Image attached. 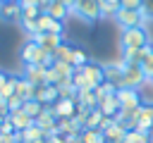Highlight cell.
I'll return each mask as SVG.
<instances>
[{
  "label": "cell",
  "instance_id": "ffe728a7",
  "mask_svg": "<svg viewBox=\"0 0 153 143\" xmlns=\"http://www.w3.org/2000/svg\"><path fill=\"white\" fill-rule=\"evenodd\" d=\"M33 93H36V86L29 83L22 74H17V91H14V95H19V98L26 102V100H33Z\"/></svg>",
  "mask_w": 153,
  "mask_h": 143
},
{
  "label": "cell",
  "instance_id": "d4e9b609",
  "mask_svg": "<svg viewBox=\"0 0 153 143\" xmlns=\"http://www.w3.org/2000/svg\"><path fill=\"white\" fill-rule=\"evenodd\" d=\"M41 17L38 5H22V19L19 21H36Z\"/></svg>",
  "mask_w": 153,
  "mask_h": 143
},
{
  "label": "cell",
  "instance_id": "6da1fadb",
  "mask_svg": "<svg viewBox=\"0 0 153 143\" xmlns=\"http://www.w3.org/2000/svg\"><path fill=\"white\" fill-rule=\"evenodd\" d=\"M19 62H22V67H29V64H43V67H50V64L55 62V57H53V52L43 50L33 38H26L24 45L19 48Z\"/></svg>",
  "mask_w": 153,
  "mask_h": 143
},
{
  "label": "cell",
  "instance_id": "e575fe53",
  "mask_svg": "<svg viewBox=\"0 0 153 143\" xmlns=\"http://www.w3.org/2000/svg\"><path fill=\"white\" fill-rule=\"evenodd\" d=\"M19 5H36V0H19Z\"/></svg>",
  "mask_w": 153,
  "mask_h": 143
},
{
  "label": "cell",
  "instance_id": "83f0119b",
  "mask_svg": "<svg viewBox=\"0 0 153 143\" xmlns=\"http://www.w3.org/2000/svg\"><path fill=\"white\" fill-rule=\"evenodd\" d=\"M115 93H117V86L110 83V81H105V83H100V86L96 88V98H98V100H103V98H108V95H115Z\"/></svg>",
  "mask_w": 153,
  "mask_h": 143
},
{
  "label": "cell",
  "instance_id": "ba28073f",
  "mask_svg": "<svg viewBox=\"0 0 153 143\" xmlns=\"http://www.w3.org/2000/svg\"><path fill=\"white\" fill-rule=\"evenodd\" d=\"M22 76H24L29 83H33L36 88H38V86H45V83H48V67H43V64L22 67Z\"/></svg>",
  "mask_w": 153,
  "mask_h": 143
},
{
  "label": "cell",
  "instance_id": "2e32d148",
  "mask_svg": "<svg viewBox=\"0 0 153 143\" xmlns=\"http://www.w3.org/2000/svg\"><path fill=\"white\" fill-rule=\"evenodd\" d=\"M98 110L105 114V119H115V117L122 112L120 100H117V93H115V95H108V98H103V100H98Z\"/></svg>",
  "mask_w": 153,
  "mask_h": 143
},
{
  "label": "cell",
  "instance_id": "44dd1931",
  "mask_svg": "<svg viewBox=\"0 0 153 143\" xmlns=\"http://www.w3.org/2000/svg\"><path fill=\"white\" fill-rule=\"evenodd\" d=\"M45 14H48V17H53V19H57V21H65V19H67V14H72V10H69L67 5H62L60 0H53V2L48 5Z\"/></svg>",
  "mask_w": 153,
  "mask_h": 143
},
{
  "label": "cell",
  "instance_id": "8992f818",
  "mask_svg": "<svg viewBox=\"0 0 153 143\" xmlns=\"http://www.w3.org/2000/svg\"><path fill=\"white\" fill-rule=\"evenodd\" d=\"M143 81H146V76H143V69H141L139 64H124L120 88H136V91H139V86H141Z\"/></svg>",
  "mask_w": 153,
  "mask_h": 143
},
{
  "label": "cell",
  "instance_id": "484cf974",
  "mask_svg": "<svg viewBox=\"0 0 153 143\" xmlns=\"http://www.w3.org/2000/svg\"><path fill=\"white\" fill-rule=\"evenodd\" d=\"M22 110H24V112H26V114H29V117L36 122V119H38V114H41L45 107H43L41 102H36V100H26V102L22 105Z\"/></svg>",
  "mask_w": 153,
  "mask_h": 143
},
{
  "label": "cell",
  "instance_id": "30bf717a",
  "mask_svg": "<svg viewBox=\"0 0 153 143\" xmlns=\"http://www.w3.org/2000/svg\"><path fill=\"white\" fill-rule=\"evenodd\" d=\"M36 29H38V33H55V36H62V33H65V21H57V19L48 17L45 12H41V17L36 19Z\"/></svg>",
  "mask_w": 153,
  "mask_h": 143
},
{
  "label": "cell",
  "instance_id": "7a4b0ae2",
  "mask_svg": "<svg viewBox=\"0 0 153 143\" xmlns=\"http://www.w3.org/2000/svg\"><path fill=\"white\" fill-rule=\"evenodd\" d=\"M53 57H55V62H65V64H69L72 69H81V67L88 62L86 50H84L81 45H76V43H69V41H62V45L53 52Z\"/></svg>",
  "mask_w": 153,
  "mask_h": 143
},
{
  "label": "cell",
  "instance_id": "1f68e13d",
  "mask_svg": "<svg viewBox=\"0 0 153 143\" xmlns=\"http://www.w3.org/2000/svg\"><path fill=\"white\" fill-rule=\"evenodd\" d=\"M141 12H143V17H146V19H153V0H143Z\"/></svg>",
  "mask_w": 153,
  "mask_h": 143
},
{
  "label": "cell",
  "instance_id": "74e56055",
  "mask_svg": "<svg viewBox=\"0 0 153 143\" xmlns=\"http://www.w3.org/2000/svg\"><path fill=\"white\" fill-rule=\"evenodd\" d=\"M151 141H153V133H151Z\"/></svg>",
  "mask_w": 153,
  "mask_h": 143
},
{
  "label": "cell",
  "instance_id": "7c38bea8",
  "mask_svg": "<svg viewBox=\"0 0 153 143\" xmlns=\"http://www.w3.org/2000/svg\"><path fill=\"white\" fill-rule=\"evenodd\" d=\"M33 100H36V102H41L43 107H53V105L60 100L57 86H50V83H45V86H38V88H36V93H33Z\"/></svg>",
  "mask_w": 153,
  "mask_h": 143
},
{
  "label": "cell",
  "instance_id": "7402d4cb",
  "mask_svg": "<svg viewBox=\"0 0 153 143\" xmlns=\"http://www.w3.org/2000/svg\"><path fill=\"white\" fill-rule=\"evenodd\" d=\"M79 143H105V133L100 129H84L79 133Z\"/></svg>",
  "mask_w": 153,
  "mask_h": 143
},
{
  "label": "cell",
  "instance_id": "d6986e66",
  "mask_svg": "<svg viewBox=\"0 0 153 143\" xmlns=\"http://www.w3.org/2000/svg\"><path fill=\"white\" fill-rule=\"evenodd\" d=\"M10 122H12V126L22 133V131H26L29 126H33V119L24 112V110H14V112H10Z\"/></svg>",
  "mask_w": 153,
  "mask_h": 143
},
{
  "label": "cell",
  "instance_id": "9a60e30c",
  "mask_svg": "<svg viewBox=\"0 0 153 143\" xmlns=\"http://www.w3.org/2000/svg\"><path fill=\"white\" fill-rule=\"evenodd\" d=\"M22 19V5L19 2H0V21L14 24Z\"/></svg>",
  "mask_w": 153,
  "mask_h": 143
},
{
  "label": "cell",
  "instance_id": "e0dca14e",
  "mask_svg": "<svg viewBox=\"0 0 153 143\" xmlns=\"http://www.w3.org/2000/svg\"><path fill=\"white\" fill-rule=\"evenodd\" d=\"M43 50H48V52H55L60 45H62V36H55V33H36V36H31Z\"/></svg>",
  "mask_w": 153,
  "mask_h": 143
},
{
  "label": "cell",
  "instance_id": "ac0fdd59",
  "mask_svg": "<svg viewBox=\"0 0 153 143\" xmlns=\"http://www.w3.org/2000/svg\"><path fill=\"white\" fill-rule=\"evenodd\" d=\"M122 69H124V62H122V60L103 64V72H105V81H110V83H115V86L120 88V81H122Z\"/></svg>",
  "mask_w": 153,
  "mask_h": 143
},
{
  "label": "cell",
  "instance_id": "d590c367",
  "mask_svg": "<svg viewBox=\"0 0 153 143\" xmlns=\"http://www.w3.org/2000/svg\"><path fill=\"white\" fill-rule=\"evenodd\" d=\"M5 79H7V74H5V72H0V86L5 83Z\"/></svg>",
  "mask_w": 153,
  "mask_h": 143
},
{
  "label": "cell",
  "instance_id": "5bb4252c",
  "mask_svg": "<svg viewBox=\"0 0 153 143\" xmlns=\"http://www.w3.org/2000/svg\"><path fill=\"white\" fill-rule=\"evenodd\" d=\"M136 131L141 133H153V102H143L139 107V122H136Z\"/></svg>",
  "mask_w": 153,
  "mask_h": 143
},
{
  "label": "cell",
  "instance_id": "cb8c5ba5",
  "mask_svg": "<svg viewBox=\"0 0 153 143\" xmlns=\"http://www.w3.org/2000/svg\"><path fill=\"white\" fill-rule=\"evenodd\" d=\"M103 122H105V114L96 107V110H91L88 114H86V129H100L103 126Z\"/></svg>",
  "mask_w": 153,
  "mask_h": 143
},
{
  "label": "cell",
  "instance_id": "8fae6325",
  "mask_svg": "<svg viewBox=\"0 0 153 143\" xmlns=\"http://www.w3.org/2000/svg\"><path fill=\"white\" fill-rule=\"evenodd\" d=\"M100 131L105 133V141H110V143H122L124 136H127V129L117 119H105L103 126H100Z\"/></svg>",
  "mask_w": 153,
  "mask_h": 143
},
{
  "label": "cell",
  "instance_id": "ab89813d",
  "mask_svg": "<svg viewBox=\"0 0 153 143\" xmlns=\"http://www.w3.org/2000/svg\"><path fill=\"white\" fill-rule=\"evenodd\" d=\"M151 83H153V81H151Z\"/></svg>",
  "mask_w": 153,
  "mask_h": 143
},
{
  "label": "cell",
  "instance_id": "f546056e",
  "mask_svg": "<svg viewBox=\"0 0 153 143\" xmlns=\"http://www.w3.org/2000/svg\"><path fill=\"white\" fill-rule=\"evenodd\" d=\"M141 69H143V76H146V81H153V52H151V55L143 60Z\"/></svg>",
  "mask_w": 153,
  "mask_h": 143
},
{
  "label": "cell",
  "instance_id": "603a6c76",
  "mask_svg": "<svg viewBox=\"0 0 153 143\" xmlns=\"http://www.w3.org/2000/svg\"><path fill=\"white\" fill-rule=\"evenodd\" d=\"M14 91H17V74H7L5 83L0 86V98L2 100H10L14 95Z\"/></svg>",
  "mask_w": 153,
  "mask_h": 143
},
{
  "label": "cell",
  "instance_id": "f1b7e54d",
  "mask_svg": "<svg viewBox=\"0 0 153 143\" xmlns=\"http://www.w3.org/2000/svg\"><path fill=\"white\" fill-rule=\"evenodd\" d=\"M98 2H100V17H103V19H105V17L112 19V17L120 12V5H112V2H108V0H98Z\"/></svg>",
  "mask_w": 153,
  "mask_h": 143
},
{
  "label": "cell",
  "instance_id": "d6a6232c",
  "mask_svg": "<svg viewBox=\"0 0 153 143\" xmlns=\"http://www.w3.org/2000/svg\"><path fill=\"white\" fill-rule=\"evenodd\" d=\"M0 117H10V107H7V100L0 98Z\"/></svg>",
  "mask_w": 153,
  "mask_h": 143
},
{
  "label": "cell",
  "instance_id": "4316f807",
  "mask_svg": "<svg viewBox=\"0 0 153 143\" xmlns=\"http://www.w3.org/2000/svg\"><path fill=\"white\" fill-rule=\"evenodd\" d=\"M122 143H153L148 133H141V131H127L124 141Z\"/></svg>",
  "mask_w": 153,
  "mask_h": 143
},
{
  "label": "cell",
  "instance_id": "3957f363",
  "mask_svg": "<svg viewBox=\"0 0 153 143\" xmlns=\"http://www.w3.org/2000/svg\"><path fill=\"white\" fill-rule=\"evenodd\" d=\"M120 45H122V50H129V48H146V45H151V36H148L146 26L122 29V33H120Z\"/></svg>",
  "mask_w": 153,
  "mask_h": 143
},
{
  "label": "cell",
  "instance_id": "4dcf8cb0",
  "mask_svg": "<svg viewBox=\"0 0 153 143\" xmlns=\"http://www.w3.org/2000/svg\"><path fill=\"white\" fill-rule=\"evenodd\" d=\"M120 7L122 10H141L143 0H120Z\"/></svg>",
  "mask_w": 153,
  "mask_h": 143
},
{
  "label": "cell",
  "instance_id": "4fadbf2b",
  "mask_svg": "<svg viewBox=\"0 0 153 143\" xmlns=\"http://www.w3.org/2000/svg\"><path fill=\"white\" fill-rule=\"evenodd\" d=\"M151 52H153V43L146 45V48H129V50H122V57H120V60H122L124 64H139V67H141L143 60H146Z\"/></svg>",
  "mask_w": 153,
  "mask_h": 143
},
{
  "label": "cell",
  "instance_id": "8d00e7d4",
  "mask_svg": "<svg viewBox=\"0 0 153 143\" xmlns=\"http://www.w3.org/2000/svg\"><path fill=\"white\" fill-rule=\"evenodd\" d=\"M0 2H19V0H0Z\"/></svg>",
  "mask_w": 153,
  "mask_h": 143
},
{
  "label": "cell",
  "instance_id": "9c48e42d",
  "mask_svg": "<svg viewBox=\"0 0 153 143\" xmlns=\"http://www.w3.org/2000/svg\"><path fill=\"white\" fill-rule=\"evenodd\" d=\"M76 110H79L76 98H60V100L53 105V112H55L57 119H74V117H76Z\"/></svg>",
  "mask_w": 153,
  "mask_h": 143
},
{
  "label": "cell",
  "instance_id": "f35d334b",
  "mask_svg": "<svg viewBox=\"0 0 153 143\" xmlns=\"http://www.w3.org/2000/svg\"><path fill=\"white\" fill-rule=\"evenodd\" d=\"M105 143H110V141H105Z\"/></svg>",
  "mask_w": 153,
  "mask_h": 143
},
{
  "label": "cell",
  "instance_id": "277c9868",
  "mask_svg": "<svg viewBox=\"0 0 153 143\" xmlns=\"http://www.w3.org/2000/svg\"><path fill=\"white\" fill-rule=\"evenodd\" d=\"M72 14L79 17L81 21H86V24H96V21L103 19L100 17V2L98 0H76L74 7H72Z\"/></svg>",
  "mask_w": 153,
  "mask_h": 143
},
{
  "label": "cell",
  "instance_id": "52a82bcc",
  "mask_svg": "<svg viewBox=\"0 0 153 143\" xmlns=\"http://www.w3.org/2000/svg\"><path fill=\"white\" fill-rule=\"evenodd\" d=\"M117 100L122 110H139L143 105V98L136 88H117Z\"/></svg>",
  "mask_w": 153,
  "mask_h": 143
},
{
  "label": "cell",
  "instance_id": "5b68a950",
  "mask_svg": "<svg viewBox=\"0 0 153 143\" xmlns=\"http://www.w3.org/2000/svg\"><path fill=\"white\" fill-rule=\"evenodd\" d=\"M115 19V24L120 26V31L122 29H136V26H146V17H143V12L141 10H122L120 7V12L112 17Z\"/></svg>",
  "mask_w": 153,
  "mask_h": 143
},
{
  "label": "cell",
  "instance_id": "836d02e7",
  "mask_svg": "<svg viewBox=\"0 0 153 143\" xmlns=\"http://www.w3.org/2000/svg\"><path fill=\"white\" fill-rule=\"evenodd\" d=\"M60 2H62V5H67V7H69V10H72V7H74V2H76V0H60Z\"/></svg>",
  "mask_w": 153,
  "mask_h": 143
}]
</instances>
